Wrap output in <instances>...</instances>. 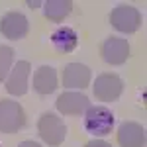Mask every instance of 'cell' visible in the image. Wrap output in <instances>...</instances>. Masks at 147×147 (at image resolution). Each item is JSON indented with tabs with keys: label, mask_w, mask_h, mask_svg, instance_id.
Returning <instances> with one entry per match:
<instances>
[{
	"label": "cell",
	"mask_w": 147,
	"mask_h": 147,
	"mask_svg": "<svg viewBox=\"0 0 147 147\" xmlns=\"http://www.w3.org/2000/svg\"><path fill=\"white\" fill-rule=\"evenodd\" d=\"M114 114L106 108V106H90L86 112H84V118H82V125L84 129L92 134V136L104 137L108 136L114 129Z\"/></svg>",
	"instance_id": "1"
},
{
	"label": "cell",
	"mask_w": 147,
	"mask_h": 147,
	"mask_svg": "<svg viewBox=\"0 0 147 147\" xmlns=\"http://www.w3.org/2000/svg\"><path fill=\"white\" fill-rule=\"evenodd\" d=\"M37 134L45 141L47 145L57 147L63 143V139L67 137V125L63 124V120L55 114H43L37 122Z\"/></svg>",
	"instance_id": "2"
},
{
	"label": "cell",
	"mask_w": 147,
	"mask_h": 147,
	"mask_svg": "<svg viewBox=\"0 0 147 147\" xmlns=\"http://www.w3.org/2000/svg\"><path fill=\"white\" fill-rule=\"evenodd\" d=\"M110 24L114 30H118L122 34H136L141 26V14L134 6L120 4L110 12Z\"/></svg>",
	"instance_id": "3"
},
{
	"label": "cell",
	"mask_w": 147,
	"mask_h": 147,
	"mask_svg": "<svg viewBox=\"0 0 147 147\" xmlns=\"http://www.w3.org/2000/svg\"><path fill=\"white\" fill-rule=\"evenodd\" d=\"M26 125L24 108L16 100H0V131L16 134Z\"/></svg>",
	"instance_id": "4"
},
{
	"label": "cell",
	"mask_w": 147,
	"mask_h": 147,
	"mask_svg": "<svg viewBox=\"0 0 147 147\" xmlns=\"http://www.w3.org/2000/svg\"><path fill=\"white\" fill-rule=\"evenodd\" d=\"M124 90V82L118 75L114 73H102L94 79V86H92V92L98 100H104V102H112V100H118L120 94Z\"/></svg>",
	"instance_id": "5"
},
{
	"label": "cell",
	"mask_w": 147,
	"mask_h": 147,
	"mask_svg": "<svg viewBox=\"0 0 147 147\" xmlns=\"http://www.w3.org/2000/svg\"><path fill=\"white\" fill-rule=\"evenodd\" d=\"M30 32L28 18L20 12H6L0 18V34L8 39H24Z\"/></svg>",
	"instance_id": "6"
},
{
	"label": "cell",
	"mask_w": 147,
	"mask_h": 147,
	"mask_svg": "<svg viewBox=\"0 0 147 147\" xmlns=\"http://www.w3.org/2000/svg\"><path fill=\"white\" fill-rule=\"evenodd\" d=\"M100 55L108 65H122L129 59V43L122 37H108L100 47Z\"/></svg>",
	"instance_id": "7"
},
{
	"label": "cell",
	"mask_w": 147,
	"mask_h": 147,
	"mask_svg": "<svg viewBox=\"0 0 147 147\" xmlns=\"http://www.w3.org/2000/svg\"><path fill=\"white\" fill-rule=\"evenodd\" d=\"M55 106L61 114L77 116V114H84L90 108V100L84 94H79V92H65L57 98Z\"/></svg>",
	"instance_id": "8"
},
{
	"label": "cell",
	"mask_w": 147,
	"mask_h": 147,
	"mask_svg": "<svg viewBox=\"0 0 147 147\" xmlns=\"http://www.w3.org/2000/svg\"><path fill=\"white\" fill-rule=\"evenodd\" d=\"M90 84V69L82 63H69L63 69V86L67 88H86Z\"/></svg>",
	"instance_id": "9"
},
{
	"label": "cell",
	"mask_w": 147,
	"mask_h": 147,
	"mask_svg": "<svg viewBox=\"0 0 147 147\" xmlns=\"http://www.w3.org/2000/svg\"><path fill=\"white\" fill-rule=\"evenodd\" d=\"M28 77H30V63L18 61L12 69L10 77L6 79V90L14 96H24L28 92Z\"/></svg>",
	"instance_id": "10"
},
{
	"label": "cell",
	"mask_w": 147,
	"mask_h": 147,
	"mask_svg": "<svg viewBox=\"0 0 147 147\" xmlns=\"http://www.w3.org/2000/svg\"><path fill=\"white\" fill-rule=\"evenodd\" d=\"M145 129L136 122H124L118 129L120 147H145Z\"/></svg>",
	"instance_id": "11"
},
{
	"label": "cell",
	"mask_w": 147,
	"mask_h": 147,
	"mask_svg": "<svg viewBox=\"0 0 147 147\" xmlns=\"http://www.w3.org/2000/svg\"><path fill=\"white\" fill-rule=\"evenodd\" d=\"M59 86L57 84V71L49 65H43L39 67L34 73V88L37 94H51L55 92V88Z\"/></svg>",
	"instance_id": "12"
},
{
	"label": "cell",
	"mask_w": 147,
	"mask_h": 147,
	"mask_svg": "<svg viewBox=\"0 0 147 147\" xmlns=\"http://www.w3.org/2000/svg\"><path fill=\"white\" fill-rule=\"evenodd\" d=\"M51 43H53V47H55L57 51H61V53H71V51L77 49L79 35H77V32H75L73 28L63 26V28H59V30H55V32L51 34Z\"/></svg>",
	"instance_id": "13"
},
{
	"label": "cell",
	"mask_w": 147,
	"mask_h": 147,
	"mask_svg": "<svg viewBox=\"0 0 147 147\" xmlns=\"http://www.w3.org/2000/svg\"><path fill=\"white\" fill-rule=\"evenodd\" d=\"M71 10H73L71 0H47L43 4V14L51 22H61L65 16L71 14Z\"/></svg>",
	"instance_id": "14"
},
{
	"label": "cell",
	"mask_w": 147,
	"mask_h": 147,
	"mask_svg": "<svg viewBox=\"0 0 147 147\" xmlns=\"http://www.w3.org/2000/svg\"><path fill=\"white\" fill-rule=\"evenodd\" d=\"M14 61V49L8 45H0V80L8 77V71L12 69Z\"/></svg>",
	"instance_id": "15"
},
{
	"label": "cell",
	"mask_w": 147,
	"mask_h": 147,
	"mask_svg": "<svg viewBox=\"0 0 147 147\" xmlns=\"http://www.w3.org/2000/svg\"><path fill=\"white\" fill-rule=\"evenodd\" d=\"M84 147H112V145L106 143V141H102V139H94V141H88Z\"/></svg>",
	"instance_id": "16"
},
{
	"label": "cell",
	"mask_w": 147,
	"mask_h": 147,
	"mask_svg": "<svg viewBox=\"0 0 147 147\" xmlns=\"http://www.w3.org/2000/svg\"><path fill=\"white\" fill-rule=\"evenodd\" d=\"M18 147H41L39 143H35V141H22Z\"/></svg>",
	"instance_id": "17"
}]
</instances>
